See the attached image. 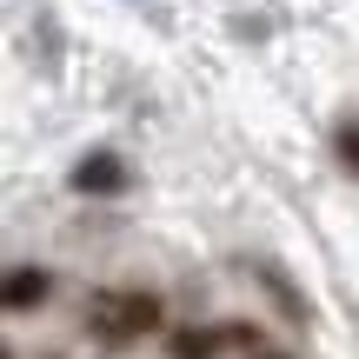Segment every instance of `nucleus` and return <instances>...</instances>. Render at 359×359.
I'll return each mask as SVG.
<instances>
[{
    "mask_svg": "<svg viewBox=\"0 0 359 359\" xmlns=\"http://www.w3.org/2000/svg\"><path fill=\"white\" fill-rule=\"evenodd\" d=\"M160 326V299L154 293H100L93 299V333L100 339H140V333H154Z\"/></svg>",
    "mask_w": 359,
    "mask_h": 359,
    "instance_id": "1",
    "label": "nucleus"
},
{
    "mask_svg": "<svg viewBox=\"0 0 359 359\" xmlns=\"http://www.w3.org/2000/svg\"><path fill=\"white\" fill-rule=\"evenodd\" d=\"M233 346H253V326H219V333H180V339H173V359H213V353H233Z\"/></svg>",
    "mask_w": 359,
    "mask_h": 359,
    "instance_id": "2",
    "label": "nucleus"
},
{
    "mask_svg": "<svg viewBox=\"0 0 359 359\" xmlns=\"http://www.w3.org/2000/svg\"><path fill=\"white\" fill-rule=\"evenodd\" d=\"M74 187L80 193H120V187H127V167H120L114 154H87L74 167Z\"/></svg>",
    "mask_w": 359,
    "mask_h": 359,
    "instance_id": "3",
    "label": "nucleus"
},
{
    "mask_svg": "<svg viewBox=\"0 0 359 359\" xmlns=\"http://www.w3.org/2000/svg\"><path fill=\"white\" fill-rule=\"evenodd\" d=\"M47 299V273L40 266H13L7 273V313H34Z\"/></svg>",
    "mask_w": 359,
    "mask_h": 359,
    "instance_id": "4",
    "label": "nucleus"
},
{
    "mask_svg": "<svg viewBox=\"0 0 359 359\" xmlns=\"http://www.w3.org/2000/svg\"><path fill=\"white\" fill-rule=\"evenodd\" d=\"M339 160L359 173V120H346V127H339Z\"/></svg>",
    "mask_w": 359,
    "mask_h": 359,
    "instance_id": "5",
    "label": "nucleus"
}]
</instances>
